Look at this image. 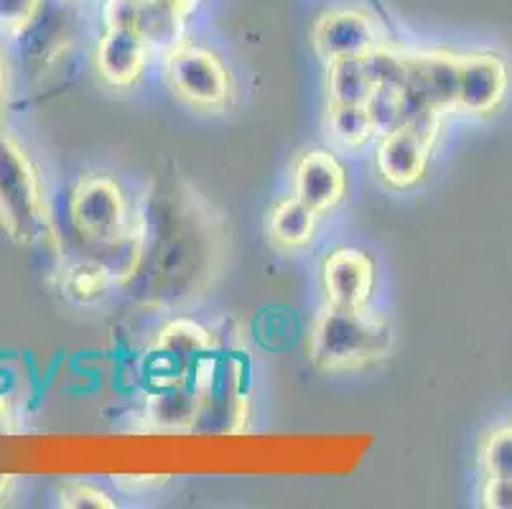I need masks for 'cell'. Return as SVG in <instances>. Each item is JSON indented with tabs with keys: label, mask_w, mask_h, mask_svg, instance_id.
<instances>
[{
	"label": "cell",
	"mask_w": 512,
	"mask_h": 509,
	"mask_svg": "<svg viewBox=\"0 0 512 509\" xmlns=\"http://www.w3.org/2000/svg\"><path fill=\"white\" fill-rule=\"evenodd\" d=\"M507 92V67L492 51L459 56V107L456 110L487 115Z\"/></svg>",
	"instance_id": "obj_12"
},
{
	"label": "cell",
	"mask_w": 512,
	"mask_h": 509,
	"mask_svg": "<svg viewBox=\"0 0 512 509\" xmlns=\"http://www.w3.org/2000/svg\"><path fill=\"white\" fill-rule=\"evenodd\" d=\"M321 283L329 306L365 308L375 286V265L362 250L339 247L321 265Z\"/></svg>",
	"instance_id": "obj_10"
},
{
	"label": "cell",
	"mask_w": 512,
	"mask_h": 509,
	"mask_svg": "<svg viewBox=\"0 0 512 509\" xmlns=\"http://www.w3.org/2000/svg\"><path fill=\"white\" fill-rule=\"evenodd\" d=\"M347 174L329 151H306L293 163V196L316 214H327L342 202Z\"/></svg>",
	"instance_id": "obj_11"
},
{
	"label": "cell",
	"mask_w": 512,
	"mask_h": 509,
	"mask_svg": "<svg viewBox=\"0 0 512 509\" xmlns=\"http://www.w3.org/2000/svg\"><path fill=\"white\" fill-rule=\"evenodd\" d=\"M13 489H16V476H13V474H0V504L6 502L8 497H11Z\"/></svg>",
	"instance_id": "obj_27"
},
{
	"label": "cell",
	"mask_w": 512,
	"mask_h": 509,
	"mask_svg": "<svg viewBox=\"0 0 512 509\" xmlns=\"http://www.w3.org/2000/svg\"><path fill=\"white\" fill-rule=\"evenodd\" d=\"M400 97L408 120L444 118L459 107V54L403 49Z\"/></svg>",
	"instance_id": "obj_3"
},
{
	"label": "cell",
	"mask_w": 512,
	"mask_h": 509,
	"mask_svg": "<svg viewBox=\"0 0 512 509\" xmlns=\"http://www.w3.org/2000/svg\"><path fill=\"white\" fill-rule=\"evenodd\" d=\"M69 222L87 245H105L133 227L128 199L110 176H85L69 194Z\"/></svg>",
	"instance_id": "obj_4"
},
{
	"label": "cell",
	"mask_w": 512,
	"mask_h": 509,
	"mask_svg": "<svg viewBox=\"0 0 512 509\" xmlns=\"http://www.w3.org/2000/svg\"><path fill=\"white\" fill-rule=\"evenodd\" d=\"M441 118L408 120L390 133L380 135L375 151L377 174L390 189H411L426 176L428 158L434 151Z\"/></svg>",
	"instance_id": "obj_6"
},
{
	"label": "cell",
	"mask_w": 512,
	"mask_h": 509,
	"mask_svg": "<svg viewBox=\"0 0 512 509\" xmlns=\"http://www.w3.org/2000/svg\"><path fill=\"white\" fill-rule=\"evenodd\" d=\"M113 273L105 268L97 258L87 255V258L77 260V263L67 265L64 270V293L77 303H92L102 298V293L113 286Z\"/></svg>",
	"instance_id": "obj_19"
},
{
	"label": "cell",
	"mask_w": 512,
	"mask_h": 509,
	"mask_svg": "<svg viewBox=\"0 0 512 509\" xmlns=\"http://www.w3.org/2000/svg\"><path fill=\"white\" fill-rule=\"evenodd\" d=\"M482 466L487 476H512V426L500 428L484 441Z\"/></svg>",
	"instance_id": "obj_20"
},
{
	"label": "cell",
	"mask_w": 512,
	"mask_h": 509,
	"mask_svg": "<svg viewBox=\"0 0 512 509\" xmlns=\"http://www.w3.org/2000/svg\"><path fill=\"white\" fill-rule=\"evenodd\" d=\"M393 334L388 321L365 308L324 306L309 329L311 364L321 372L362 370L388 357Z\"/></svg>",
	"instance_id": "obj_1"
},
{
	"label": "cell",
	"mask_w": 512,
	"mask_h": 509,
	"mask_svg": "<svg viewBox=\"0 0 512 509\" xmlns=\"http://www.w3.org/2000/svg\"><path fill=\"white\" fill-rule=\"evenodd\" d=\"M0 230L16 245L49 235L44 186L26 148L0 128Z\"/></svg>",
	"instance_id": "obj_2"
},
{
	"label": "cell",
	"mask_w": 512,
	"mask_h": 509,
	"mask_svg": "<svg viewBox=\"0 0 512 509\" xmlns=\"http://www.w3.org/2000/svg\"><path fill=\"white\" fill-rule=\"evenodd\" d=\"M148 415L164 428H186L199 420V395L192 380L181 385L158 387L148 403Z\"/></svg>",
	"instance_id": "obj_17"
},
{
	"label": "cell",
	"mask_w": 512,
	"mask_h": 509,
	"mask_svg": "<svg viewBox=\"0 0 512 509\" xmlns=\"http://www.w3.org/2000/svg\"><path fill=\"white\" fill-rule=\"evenodd\" d=\"M166 84L197 110H222L232 100V77L225 62L202 46H179L166 54Z\"/></svg>",
	"instance_id": "obj_5"
},
{
	"label": "cell",
	"mask_w": 512,
	"mask_h": 509,
	"mask_svg": "<svg viewBox=\"0 0 512 509\" xmlns=\"http://www.w3.org/2000/svg\"><path fill=\"white\" fill-rule=\"evenodd\" d=\"M176 3H181V6H186V8L192 6V0H176Z\"/></svg>",
	"instance_id": "obj_28"
},
{
	"label": "cell",
	"mask_w": 512,
	"mask_h": 509,
	"mask_svg": "<svg viewBox=\"0 0 512 509\" xmlns=\"http://www.w3.org/2000/svg\"><path fill=\"white\" fill-rule=\"evenodd\" d=\"M148 54L151 49L136 26H105L95 51L97 74L115 90H130L146 72Z\"/></svg>",
	"instance_id": "obj_9"
},
{
	"label": "cell",
	"mask_w": 512,
	"mask_h": 509,
	"mask_svg": "<svg viewBox=\"0 0 512 509\" xmlns=\"http://www.w3.org/2000/svg\"><path fill=\"white\" fill-rule=\"evenodd\" d=\"M59 507L67 509H115L113 497L102 489H97L95 484H82L74 482L62 487L59 492Z\"/></svg>",
	"instance_id": "obj_22"
},
{
	"label": "cell",
	"mask_w": 512,
	"mask_h": 509,
	"mask_svg": "<svg viewBox=\"0 0 512 509\" xmlns=\"http://www.w3.org/2000/svg\"><path fill=\"white\" fill-rule=\"evenodd\" d=\"M214 352V336L204 326L189 319H174L158 331L156 344L151 349V375L164 377V385H181L189 382L194 367Z\"/></svg>",
	"instance_id": "obj_7"
},
{
	"label": "cell",
	"mask_w": 512,
	"mask_h": 509,
	"mask_svg": "<svg viewBox=\"0 0 512 509\" xmlns=\"http://www.w3.org/2000/svg\"><path fill=\"white\" fill-rule=\"evenodd\" d=\"M8 107V69L6 59H3V51H0V120L6 115Z\"/></svg>",
	"instance_id": "obj_26"
},
{
	"label": "cell",
	"mask_w": 512,
	"mask_h": 509,
	"mask_svg": "<svg viewBox=\"0 0 512 509\" xmlns=\"http://www.w3.org/2000/svg\"><path fill=\"white\" fill-rule=\"evenodd\" d=\"M314 49L327 64L339 59H365L383 44L380 28L367 13L355 8L327 11L314 23Z\"/></svg>",
	"instance_id": "obj_8"
},
{
	"label": "cell",
	"mask_w": 512,
	"mask_h": 509,
	"mask_svg": "<svg viewBox=\"0 0 512 509\" xmlns=\"http://www.w3.org/2000/svg\"><path fill=\"white\" fill-rule=\"evenodd\" d=\"M327 130L344 148H360L377 135L367 105H329Z\"/></svg>",
	"instance_id": "obj_18"
},
{
	"label": "cell",
	"mask_w": 512,
	"mask_h": 509,
	"mask_svg": "<svg viewBox=\"0 0 512 509\" xmlns=\"http://www.w3.org/2000/svg\"><path fill=\"white\" fill-rule=\"evenodd\" d=\"M44 0H0V34H23L39 16Z\"/></svg>",
	"instance_id": "obj_21"
},
{
	"label": "cell",
	"mask_w": 512,
	"mask_h": 509,
	"mask_svg": "<svg viewBox=\"0 0 512 509\" xmlns=\"http://www.w3.org/2000/svg\"><path fill=\"white\" fill-rule=\"evenodd\" d=\"M482 504L490 509H512V476H487Z\"/></svg>",
	"instance_id": "obj_23"
},
{
	"label": "cell",
	"mask_w": 512,
	"mask_h": 509,
	"mask_svg": "<svg viewBox=\"0 0 512 509\" xmlns=\"http://www.w3.org/2000/svg\"><path fill=\"white\" fill-rule=\"evenodd\" d=\"M23 34L29 36V41H26V59H29L31 69L41 74L57 62L59 56L64 54V49H67L69 21L67 16L57 13V8L44 13V6H41L39 16L31 21V26Z\"/></svg>",
	"instance_id": "obj_14"
},
{
	"label": "cell",
	"mask_w": 512,
	"mask_h": 509,
	"mask_svg": "<svg viewBox=\"0 0 512 509\" xmlns=\"http://www.w3.org/2000/svg\"><path fill=\"white\" fill-rule=\"evenodd\" d=\"M189 8L176 0H141L138 3V34L146 39L151 51L171 54L184 46V23Z\"/></svg>",
	"instance_id": "obj_13"
},
{
	"label": "cell",
	"mask_w": 512,
	"mask_h": 509,
	"mask_svg": "<svg viewBox=\"0 0 512 509\" xmlns=\"http://www.w3.org/2000/svg\"><path fill=\"white\" fill-rule=\"evenodd\" d=\"M169 476H118V484L123 489H133V487H151V484H161Z\"/></svg>",
	"instance_id": "obj_25"
},
{
	"label": "cell",
	"mask_w": 512,
	"mask_h": 509,
	"mask_svg": "<svg viewBox=\"0 0 512 509\" xmlns=\"http://www.w3.org/2000/svg\"><path fill=\"white\" fill-rule=\"evenodd\" d=\"M329 67V105H367L375 95V82L365 59H339Z\"/></svg>",
	"instance_id": "obj_16"
},
{
	"label": "cell",
	"mask_w": 512,
	"mask_h": 509,
	"mask_svg": "<svg viewBox=\"0 0 512 509\" xmlns=\"http://www.w3.org/2000/svg\"><path fill=\"white\" fill-rule=\"evenodd\" d=\"M319 214L301 199H283L268 212V237L281 250H299L314 240Z\"/></svg>",
	"instance_id": "obj_15"
},
{
	"label": "cell",
	"mask_w": 512,
	"mask_h": 509,
	"mask_svg": "<svg viewBox=\"0 0 512 509\" xmlns=\"http://www.w3.org/2000/svg\"><path fill=\"white\" fill-rule=\"evenodd\" d=\"M16 431V418H13V408L8 403L6 395H0V436Z\"/></svg>",
	"instance_id": "obj_24"
}]
</instances>
